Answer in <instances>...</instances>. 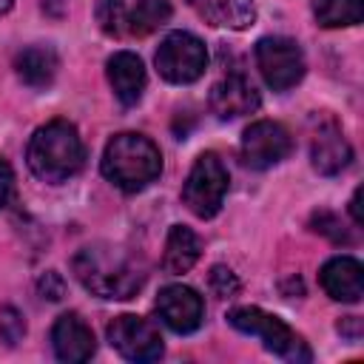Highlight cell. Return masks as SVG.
<instances>
[{"instance_id":"cell-27","label":"cell","mask_w":364,"mask_h":364,"mask_svg":"<svg viewBox=\"0 0 364 364\" xmlns=\"http://www.w3.org/2000/svg\"><path fill=\"white\" fill-rule=\"evenodd\" d=\"M338 333H341V336H347L350 341H355V338L361 336V318H355V316L341 318V321H338Z\"/></svg>"},{"instance_id":"cell-8","label":"cell","mask_w":364,"mask_h":364,"mask_svg":"<svg viewBox=\"0 0 364 364\" xmlns=\"http://www.w3.org/2000/svg\"><path fill=\"white\" fill-rule=\"evenodd\" d=\"M111 347L128 358V361H156L162 355V338H159V330L142 318V316H131V313H122L117 316L108 330H105Z\"/></svg>"},{"instance_id":"cell-11","label":"cell","mask_w":364,"mask_h":364,"mask_svg":"<svg viewBox=\"0 0 364 364\" xmlns=\"http://www.w3.org/2000/svg\"><path fill=\"white\" fill-rule=\"evenodd\" d=\"M259 102H262V97H259L256 85L239 71L222 77L210 88V111L219 119H236V117L253 114L259 108Z\"/></svg>"},{"instance_id":"cell-13","label":"cell","mask_w":364,"mask_h":364,"mask_svg":"<svg viewBox=\"0 0 364 364\" xmlns=\"http://www.w3.org/2000/svg\"><path fill=\"white\" fill-rule=\"evenodd\" d=\"M310 159H313V168L324 176H333L338 171H344L353 159V148L350 142L344 139L341 128L333 122V119H324L318 125V131L313 134L310 139Z\"/></svg>"},{"instance_id":"cell-24","label":"cell","mask_w":364,"mask_h":364,"mask_svg":"<svg viewBox=\"0 0 364 364\" xmlns=\"http://www.w3.org/2000/svg\"><path fill=\"white\" fill-rule=\"evenodd\" d=\"M313 230L330 236L333 242H350V236H347V230L341 228L338 216H333V213H327V210H321V213L313 216Z\"/></svg>"},{"instance_id":"cell-3","label":"cell","mask_w":364,"mask_h":364,"mask_svg":"<svg viewBox=\"0 0 364 364\" xmlns=\"http://www.w3.org/2000/svg\"><path fill=\"white\" fill-rule=\"evenodd\" d=\"M100 168H102V176L114 188H119L125 193H136L159 176L162 154L148 136L122 131V134L111 136V142L105 145Z\"/></svg>"},{"instance_id":"cell-26","label":"cell","mask_w":364,"mask_h":364,"mask_svg":"<svg viewBox=\"0 0 364 364\" xmlns=\"http://www.w3.org/2000/svg\"><path fill=\"white\" fill-rule=\"evenodd\" d=\"M11 193H14V171H11V165L0 156V210L9 205Z\"/></svg>"},{"instance_id":"cell-7","label":"cell","mask_w":364,"mask_h":364,"mask_svg":"<svg viewBox=\"0 0 364 364\" xmlns=\"http://www.w3.org/2000/svg\"><path fill=\"white\" fill-rule=\"evenodd\" d=\"M256 65L273 91H287L304 77V54L290 37H262L256 43Z\"/></svg>"},{"instance_id":"cell-21","label":"cell","mask_w":364,"mask_h":364,"mask_svg":"<svg viewBox=\"0 0 364 364\" xmlns=\"http://www.w3.org/2000/svg\"><path fill=\"white\" fill-rule=\"evenodd\" d=\"M97 23L111 37L128 34V9H125V3L122 0H100L97 3Z\"/></svg>"},{"instance_id":"cell-22","label":"cell","mask_w":364,"mask_h":364,"mask_svg":"<svg viewBox=\"0 0 364 364\" xmlns=\"http://www.w3.org/2000/svg\"><path fill=\"white\" fill-rule=\"evenodd\" d=\"M23 336H26V318H23V313L14 310V307H0V338L9 347H14L17 341H23Z\"/></svg>"},{"instance_id":"cell-9","label":"cell","mask_w":364,"mask_h":364,"mask_svg":"<svg viewBox=\"0 0 364 364\" xmlns=\"http://www.w3.org/2000/svg\"><path fill=\"white\" fill-rule=\"evenodd\" d=\"M290 151H293V139L287 128L273 119L250 122L242 134V159L253 171H267L279 165Z\"/></svg>"},{"instance_id":"cell-1","label":"cell","mask_w":364,"mask_h":364,"mask_svg":"<svg viewBox=\"0 0 364 364\" xmlns=\"http://www.w3.org/2000/svg\"><path fill=\"white\" fill-rule=\"evenodd\" d=\"M71 270L77 282L100 299H131L145 282L139 259L131 250L105 242L82 247L71 259Z\"/></svg>"},{"instance_id":"cell-15","label":"cell","mask_w":364,"mask_h":364,"mask_svg":"<svg viewBox=\"0 0 364 364\" xmlns=\"http://www.w3.org/2000/svg\"><path fill=\"white\" fill-rule=\"evenodd\" d=\"M108 82L122 105H136L145 91V65L134 51H117L108 60Z\"/></svg>"},{"instance_id":"cell-4","label":"cell","mask_w":364,"mask_h":364,"mask_svg":"<svg viewBox=\"0 0 364 364\" xmlns=\"http://www.w3.org/2000/svg\"><path fill=\"white\" fill-rule=\"evenodd\" d=\"M228 324L236 327L239 333H247V336H256L262 338L264 350H270L273 355L284 358V361H310L313 353L307 347V341L293 333L279 316H270L259 307H233L228 313Z\"/></svg>"},{"instance_id":"cell-29","label":"cell","mask_w":364,"mask_h":364,"mask_svg":"<svg viewBox=\"0 0 364 364\" xmlns=\"http://www.w3.org/2000/svg\"><path fill=\"white\" fill-rule=\"evenodd\" d=\"M11 3H14V0H0V14H3V11H9V9H11Z\"/></svg>"},{"instance_id":"cell-18","label":"cell","mask_w":364,"mask_h":364,"mask_svg":"<svg viewBox=\"0 0 364 364\" xmlns=\"http://www.w3.org/2000/svg\"><path fill=\"white\" fill-rule=\"evenodd\" d=\"M202 253V245H199V236L185 228V225H173L168 230V239H165V253H162V267L171 273V276H179V273H188L196 259Z\"/></svg>"},{"instance_id":"cell-12","label":"cell","mask_w":364,"mask_h":364,"mask_svg":"<svg viewBox=\"0 0 364 364\" xmlns=\"http://www.w3.org/2000/svg\"><path fill=\"white\" fill-rule=\"evenodd\" d=\"M51 347L60 361L82 364L94 355L97 341H94L91 327L77 313H63L51 327Z\"/></svg>"},{"instance_id":"cell-10","label":"cell","mask_w":364,"mask_h":364,"mask_svg":"<svg viewBox=\"0 0 364 364\" xmlns=\"http://www.w3.org/2000/svg\"><path fill=\"white\" fill-rule=\"evenodd\" d=\"M156 313L173 333H193L205 318V301L188 284H168L156 296Z\"/></svg>"},{"instance_id":"cell-25","label":"cell","mask_w":364,"mask_h":364,"mask_svg":"<svg viewBox=\"0 0 364 364\" xmlns=\"http://www.w3.org/2000/svg\"><path fill=\"white\" fill-rule=\"evenodd\" d=\"M37 290H40V296H43V299H48V301H60V299L65 296V282H63V276H60V273L48 270V273H43V276H40Z\"/></svg>"},{"instance_id":"cell-23","label":"cell","mask_w":364,"mask_h":364,"mask_svg":"<svg viewBox=\"0 0 364 364\" xmlns=\"http://www.w3.org/2000/svg\"><path fill=\"white\" fill-rule=\"evenodd\" d=\"M208 282H210V290H213L219 299H233V296L239 293V279H236V273H233L230 267H225V264H213Z\"/></svg>"},{"instance_id":"cell-14","label":"cell","mask_w":364,"mask_h":364,"mask_svg":"<svg viewBox=\"0 0 364 364\" xmlns=\"http://www.w3.org/2000/svg\"><path fill=\"white\" fill-rule=\"evenodd\" d=\"M318 282H321L324 293L330 299H336V301L355 304L364 296V267L353 256H336V259H330L321 267Z\"/></svg>"},{"instance_id":"cell-20","label":"cell","mask_w":364,"mask_h":364,"mask_svg":"<svg viewBox=\"0 0 364 364\" xmlns=\"http://www.w3.org/2000/svg\"><path fill=\"white\" fill-rule=\"evenodd\" d=\"M171 0H136V6L128 11V34L148 37L171 20Z\"/></svg>"},{"instance_id":"cell-5","label":"cell","mask_w":364,"mask_h":364,"mask_svg":"<svg viewBox=\"0 0 364 364\" xmlns=\"http://www.w3.org/2000/svg\"><path fill=\"white\" fill-rule=\"evenodd\" d=\"M228 168L225 162L208 151V154H199L185 185H182V202L188 205V210L199 219H210L219 213L222 202H225V193H228Z\"/></svg>"},{"instance_id":"cell-28","label":"cell","mask_w":364,"mask_h":364,"mask_svg":"<svg viewBox=\"0 0 364 364\" xmlns=\"http://www.w3.org/2000/svg\"><path fill=\"white\" fill-rule=\"evenodd\" d=\"M361 188H355V193H353V199H350V213H353V222L355 225H364V213H361Z\"/></svg>"},{"instance_id":"cell-16","label":"cell","mask_w":364,"mask_h":364,"mask_svg":"<svg viewBox=\"0 0 364 364\" xmlns=\"http://www.w3.org/2000/svg\"><path fill=\"white\" fill-rule=\"evenodd\" d=\"M188 6L210 26L225 28H247L256 20V3L253 0H188Z\"/></svg>"},{"instance_id":"cell-6","label":"cell","mask_w":364,"mask_h":364,"mask_svg":"<svg viewBox=\"0 0 364 364\" xmlns=\"http://www.w3.org/2000/svg\"><path fill=\"white\" fill-rule=\"evenodd\" d=\"M156 71L173 82V85H188L199 80L208 68V48L205 43L191 34V31H171L159 48H156Z\"/></svg>"},{"instance_id":"cell-2","label":"cell","mask_w":364,"mask_h":364,"mask_svg":"<svg viewBox=\"0 0 364 364\" xmlns=\"http://www.w3.org/2000/svg\"><path fill=\"white\" fill-rule=\"evenodd\" d=\"M26 159L37 179L57 185L71 179L82 168L85 145L80 139V131L68 119H51L31 134Z\"/></svg>"},{"instance_id":"cell-17","label":"cell","mask_w":364,"mask_h":364,"mask_svg":"<svg viewBox=\"0 0 364 364\" xmlns=\"http://www.w3.org/2000/svg\"><path fill=\"white\" fill-rule=\"evenodd\" d=\"M57 54L51 46H28L23 48L17 57H14V68H17V77L31 85V88H46L51 85L54 74H57Z\"/></svg>"},{"instance_id":"cell-19","label":"cell","mask_w":364,"mask_h":364,"mask_svg":"<svg viewBox=\"0 0 364 364\" xmlns=\"http://www.w3.org/2000/svg\"><path fill=\"white\" fill-rule=\"evenodd\" d=\"M313 14L324 28L358 26L364 17V0H313Z\"/></svg>"}]
</instances>
